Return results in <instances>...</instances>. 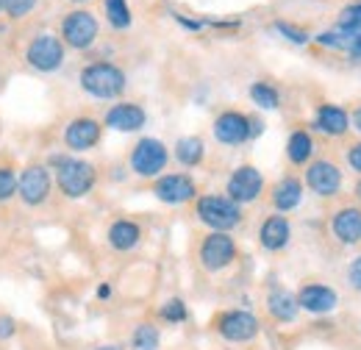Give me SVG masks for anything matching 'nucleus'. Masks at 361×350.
I'll use <instances>...</instances> for the list:
<instances>
[{"label":"nucleus","instance_id":"obj_1","mask_svg":"<svg viewBox=\"0 0 361 350\" xmlns=\"http://www.w3.org/2000/svg\"><path fill=\"white\" fill-rule=\"evenodd\" d=\"M50 167H53V175H56L59 192L64 198H70V200L87 198L97 186V167L87 159L61 153V156H50Z\"/></svg>","mask_w":361,"mask_h":350},{"label":"nucleus","instance_id":"obj_2","mask_svg":"<svg viewBox=\"0 0 361 350\" xmlns=\"http://www.w3.org/2000/svg\"><path fill=\"white\" fill-rule=\"evenodd\" d=\"M78 84L94 100H120L128 89V76L114 61H90L78 73Z\"/></svg>","mask_w":361,"mask_h":350},{"label":"nucleus","instance_id":"obj_3","mask_svg":"<svg viewBox=\"0 0 361 350\" xmlns=\"http://www.w3.org/2000/svg\"><path fill=\"white\" fill-rule=\"evenodd\" d=\"M195 217L200 219L209 231H223L231 234L242 225V206L233 203L228 195H217V192H209V195H197L195 200Z\"/></svg>","mask_w":361,"mask_h":350},{"label":"nucleus","instance_id":"obj_4","mask_svg":"<svg viewBox=\"0 0 361 350\" xmlns=\"http://www.w3.org/2000/svg\"><path fill=\"white\" fill-rule=\"evenodd\" d=\"M167 164H170V147L156 136H142L128 153V167L136 178L156 181L159 175H164Z\"/></svg>","mask_w":361,"mask_h":350},{"label":"nucleus","instance_id":"obj_5","mask_svg":"<svg viewBox=\"0 0 361 350\" xmlns=\"http://www.w3.org/2000/svg\"><path fill=\"white\" fill-rule=\"evenodd\" d=\"M214 334L228 345H247L262 334V320L247 308H228L214 317Z\"/></svg>","mask_w":361,"mask_h":350},{"label":"nucleus","instance_id":"obj_6","mask_svg":"<svg viewBox=\"0 0 361 350\" xmlns=\"http://www.w3.org/2000/svg\"><path fill=\"white\" fill-rule=\"evenodd\" d=\"M236 256H239L236 239L231 234H223V231H209L197 245V262L212 275L228 270L231 264L236 262Z\"/></svg>","mask_w":361,"mask_h":350},{"label":"nucleus","instance_id":"obj_7","mask_svg":"<svg viewBox=\"0 0 361 350\" xmlns=\"http://www.w3.org/2000/svg\"><path fill=\"white\" fill-rule=\"evenodd\" d=\"M303 183H306V189H309L312 195H317V198L334 200V198H339L342 189H345V170H342L334 159L319 156V159H314V162L306 167Z\"/></svg>","mask_w":361,"mask_h":350},{"label":"nucleus","instance_id":"obj_8","mask_svg":"<svg viewBox=\"0 0 361 350\" xmlns=\"http://www.w3.org/2000/svg\"><path fill=\"white\" fill-rule=\"evenodd\" d=\"M264 189H267V181L256 164H239L226 181V195L239 206L256 203L264 195Z\"/></svg>","mask_w":361,"mask_h":350},{"label":"nucleus","instance_id":"obj_9","mask_svg":"<svg viewBox=\"0 0 361 350\" xmlns=\"http://www.w3.org/2000/svg\"><path fill=\"white\" fill-rule=\"evenodd\" d=\"M97 34H100V23L87 8H75L61 20V42L73 50H90L97 42Z\"/></svg>","mask_w":361,"mask_h":350},{"label":"nucleus","instance_id":"obj_10","mask_svg":"<svg viewBox=\"0 0 361 350\" xmlns=\"http://www.w3.org/2000/svg\"><path fill=\"white\" fill-rule=\"evenodd\" d=\"M64 59H67V44L61 42V37H56V34H39L25 47V61L37 73H56V70H61Z\"/></svg>","mask_w":361,"mask_h":350},{"label":"nucleus","instance_id":"obj_11","mask_svg":"<svg viewBox=\"0 0 361 350\" xmlns=\"http://www.w3.org/2000/svg\"><path fill=\"white\" fill-rule=\"evenodd\" d=\"M153 195L164 206H183L197 200V181L189 173H164L153 181Z\"/></svg>","mask_w":361,"mask_h":350},{"label":"nucleus","instance_id":"obj_12","mask_svg":"<svg viewBox=\"0 0 361 350\" xmlns=\"http://www.w3.org/2000/svg\"><path fill=\"white\" fill-rule=\"evenodd\" d=\"M295 295H298L300 311H306L312 317H328L339 308V292L322 281H306Z\"/></svg>","mask_w":361,"mask_h":350},{"label":"nucleus","instance_id":"obj_13","mask_svg":"<svg viewBox=\"0 0 361 350\" xmlns=\"http://www.w3.org/2000/svg\"><path fill=\"white\" fill-rule=\"evenodd\" d=\"M53 189V175L45 164H28L17 175V195L25 206H42L50 198Z\"/></svg>","mask_w":361,"mask_h":350},{"label":"nucleus","instance_id":"obj_14","mask_svg":"<svg viewBox=\"0 0 361 350\" xmlns=\"http://www.w3.org/2000/svg\"><path fill=\"white\" fill-rule=\"evenodd\" d=\"M212 133L220 145L226 147H239L245 142H250V114L236 111V109H226L214 117L212 123Z\"/></svg>","mask_w":361,"mask_h":350},{"label":"nucleus","instance_id":"obj_15","mask_svg":"<svg viewBox=\"0 0 361 350\" xmlns=\"http://www.w3.org/2000/svg\"><path fill=\"white\" fill-rule=\"evenodd\" d=\"M312 128L325 139H345L350 133V109L342 103H319L312 117Z\"/></svg>","mask_w":361,"mask_h":350},{"label":"nucleus","instance_id":"obj_16","mask_svg":"<svg viewBox=\"0 0 361 350\" xmlns=\"http://www.w3.org/2000/svg\"><path fill=\"white\" fill-rule=\"evenodd\" d=\"M103 139V120H94L90 114H81L64 126V145L73 153H87L97 147Z\"/></svg>","mask_w":361,"mask_h":350},{"label":"nucleus","instance_id":"obj_17","mask_svg":"<svg viewBox=\"0 0 361 350\" xmlns=\"http://www.w3.org/2000/svg\"><path fill=\"white\" fill-rule=\"evenodd\" d=\"M147 126V111L134 100H117L103 114V128H111L117 133H136Z\"/></svg>","mask_w":361,"mask_h":350},{"label":"nucleus","instance_id":"obj_18","mask_svg":"<svg viewBox=\"0 0 361 350\" xmlns=\"http://www.w3.org/2000/svg\"><path fill=\"white\" fill-rule=\"evenodd\" d=\"M328 228H331V236L345 245V248H353L361 242V206L359 203H345L339 206L331 219H328Z\"/></svg>","mask_w":361,"mask_h":350},{"label":"nucleus","instance_id":"obj_19","mask_svg":"<svg viewBox=\"0 0 361 350\" xmlns=\"http://www.w3.org/2000/svg\"><path fill=\"white\" fill-rule=\"evenodd\" d=\"M292 242V222L286 215H278L272 212L267 217L262 219L259 225V248L267 251V253H281L286 251Z\"/></svg>","mask_w":361,"mask_h":350},{"label":"nucleus","instance_id":"obj_20","mask_svg":"<svg viewBox=\"0 0 361 350\" xmlns=\"http://www.w3.org/2000/svg\"><path fill=\"white\" fill-rule=\"evenodd\" d=\"M303 195H306V183L298 175H283L272 183L270 206L278 215H289L303 203Z\"/></svg>","mask_w":361,"mask_h":350},{"label":"nucleus","instance_id":"obj_21","mask_svg":"<svg viewBox=\"0 0 361 350\" xmlns=\"http://www.w3.org/2000/svg\"><path fill=\"white\" fill-rule=\"evenodd\" d=\"M286 162L292 167H309L317 159V139L309 128H292L286 136Z\"/></svg>","mask_w":361,"mask_h":350},{"label":"nucleus","instance_id":"obj_22","mask_svg":"<svg viewBox=\"0 0 361 350\" xmlns=\"http://www.w3.org/2000/svg\"><path fill=\"white\" fill-rule=\"evenodd\" d=\"M264 308L270 314L272 322L278 325H292L298 317H300V306H298V295L283 289V286H275L267 292V301H264Z\"/></svg>","mask_w":361,"mask_h":350},{"label":"nucleus","instance_id":"obj_23","mask_svg":"<svg viewBox=\"0 0 361 350\" xmlns=\"http://www.w3.org/2000/svg\"><path fill=\"white\" fill-rule=\"evenodd\" d=\"M106 242H109L111 251L128 253V251H134L136 245L142 242V225L128 217L114 219V222L109 225V231H106Z\"/></svg>","mask_w":361,"mask_h":350},{"label":"nucleus","instance_id":"obj_24","mask_svg":"<svg viewBox=\"0 0 361 350\" xmlns=\"http://www.w3.org/2000/svg\"><path fill=\"white\" fill-rule=\"evenodd\" d=\"M173 159L178 162L180 167H186V170L200 167L203 159H206V142H203V136H197V133L180 136L178 142L173 145Z\"/></svg>","mask_w":361,"mask_h":350},{"label":"nucleus","instance_id":"obj_25","mask_svg":"<svg viewBox=\"0 0 361 350\" xmlns=\"http://www.w3.org/2000/svg\"><path fill=\"white\" fill-rule=\"evenodd\" d=\"M247 95H250L253 106H259L262 111H278L281 109V92L270 81H253Z\"/></svg>","mask_w":361,"mask_h":350},{"label":"nucleus","instance_id":"obj_26","mask_svg":"<svg viewBox=\"0 0 361 350\" xmlns=\"http://www.w3.org/2000/svg\"><path fill=\"white\" fill-rule=\"evenodd\" d=\"M128 348L131 350H161V328L153 325V322H139L134 331H131Z\"/></svg>","mask_w":361,"mask_h":350},{"label":"nucleus","instance_id":"obj_27","mask_svg":"<svg viewBox=\"0 0 361 350\" xmlns=\"http://www.w3.org/2000/svg\"><path fill=\"white\" fill-rule=\"evenodd\" d=\"M103 11H106V23L114 31H128L131 23H134V14H131L128 0H103Z\"/></svg>","mask_w":361,"mask_h":350},{"label":"nucleus","instance_id":"obj_28","mask_svg":"<svg viewBox=\"0 0 361 350\" xmlns=\"http://www.w3.org/2000/svg\"><path fill=\"white\" fill-rule=\"evenodd\" d=\"M334 28H336V31H342V34H345V40H348V37H353V34H359L361 31V0L348 3V6L339 11V17H336Z\"/></svg>","mask_w":361,"mask_h":350},{"label":"nucleus","instance_id":"obj_29","mask_svg":"<svg viewBox=\"0 0 361 350\" xmlns=\"http://www.w3.org/2000/svg\"><path fill=\"white\" fill-rule=\"evenodd\" d=\"M272 31H275L281 40H286L289 44H298V47H306V44L314 42V37H312L306 28H300V25H295V23H289V20H275V23H272Z\"/></svg>","mask_w":361,"mask_h":350},{"label":"nucleus","instance_id":"obj_30","mask_svg":"<svg viewBox=\"0 0 361 350\" xmlns=\"http://www.w3.org/2000/svg\"><path fill=\"white\" fill-rule=\"evenodd\" d=\"M159 317L170 325H180L189 320V306L180 301V298H167L161 306H159Z\"/></svg>","mask_w":361,"mask_h":350},{"label":"nucleus","instance_id":"obj_31","mask_svg":"<svg viewBox=\"0 0 361 350\" xmlns=\"http://www.w3.org/2000/svg\"><path fill=\"white\" fill-rule=\"evenodd\" d=\"M314 44H319L322 50H342V53H345V47H348V40H345V34H342V31H336V28H328V31H319V34H317Z\"/></svg>","mask_w":361,"mask_h":350},{"label":"nucleus","instance_id":"obj_32","mask_svg":"<svg viewBox=\"0 0 361 350\" xmlns=\"http://www.w3.org/2000/svg\"><path fill=\"white\" fill-rule=\"evenodd\" d=\"M39 0H3V11L11 17V20H23L25 14H31L37 8Z\"/></svg>","mask_w":361,"mask_h":350},{"label":"nucleus","instance_id":"obj_33","mask_svg":"<svg viewBox=\"0 0 361 350\" xmlns=\"http://www.w3.org/2000/svg\"><path fill=\"white\" fill-rule=\"evenodd\" d=\"M345 284H348L350 292L361 295V253L353 256V259L348 262V267H345Z\"/></svg>","mask_w":361,"mask_h":350},{"label":"nucleus","instance_id":"obj_34","mask_svg":"<svg viewBox=\"0 0 361 350\" xmlns=\"http://www.w3.org/2000/svg\"><path fill=\"white\" fill-rule=\"evenodd\" d=\"M17 195V173L11 167H0V203Z\"/></svg>","mask_w":361,"mask_h":350},{"label":"nucleus","instance_id":"obj_35","mask_svg":"<svg viewBox=\"0 0 361 350\" xmlns=\"http://www.w3.org/2000/svg\"><path fill=\"white\" fill-rule=\"evenodd\" d=\"M342 159H345V164L350 167V173L361 175V136L356 139V142L345 145V153H342Z\"/></svg>","mask_w":361,"mask_h":350},{"label":"nucleus","instance_id":"obj_36","mask_svg":"<svg viewBox=\"0 0 361 350\" xmlns=\"http://www.w3.org/2000/svg\"><path fill=\"white\" fill-rule=\"evenodd\" d=\"M17 334V322L8 314H0V339H11Z\"/></svg>","mask_w":361,"mask_h":350},{"label":"nucleus","instance_id":"obj_37","mask_svg":"<svg viewBox=\"0 0 361 350\" xmlns=\"http://www.w3.org/2000/svg\"><path fill=\"white\" fill-rule=\"evenodd\" d=\"M345 53H348L350 59L361 61V31L359 34H353V37H348V47H345Z\"/></svg>","mask_w":361,"mask_h":350},{"label":"nucleus","instance_id":"obj_38","mask_svg":"<svg viewBox=\"0 0 361 350\" xmlns=\"http://www.w3.org/2000/svg\"><path fill=\"white\" fill-rule=\"evenodd\" d=\"M173 17H176V23H178V25H183L186 31H200V28L206 25L203 20H189V17H183V14H173Z\"/></svg>","mask_w":361,"mask_h":350},{"label":"nucleus","instance_id":"obj_39","mask_svg":"<svg viewBox=\"0 0 361 350\" xmlns=\"http://www.w3.org/2000/svg\"><path fill=\"white\" fill-rule=\"evenodd\" d=\"M350 131H356L361 136V103L350 109Z\"/></svg>","mask_w":361,"mask_h":350},{"label":"nucleus","instance_id":"obj_40","mask_svg":"<svg viewBox=\"0 0 361 350\" xmlns=\"http://www.w3.org/2000/svg\"><path fill=\"white\" fill-rule=\"evenodd\" d=\"M111 298V284H100L97 286V301H109Z\"/></svg>","mask_w":361,"mask_h":350},{"label":"nucleus","instance_id":"obj_41","mask_svg":"<svg viewBox=\"0 0 361 350\" xmlns=\"http://www.w3.org/2000/svg\"><path fill=\"white\" fill-rule=\"evenodd\" d=\"M353 195H356V200L361 203V175H359V181L353 183Z\"/></svg>","mask_w":361,"mask_h":350},{"label":"nucleus","instance_id":"obj_42","mask_svg":"<svg viewBox=\"0 0 361 350\" xmlns=\"http://www.w3.org/2000/svg\"><path fill=\"white\" fill-rule=\"evenodd\" d=\"M94 350H123V345H111V342H109V345H97Z\"/></svg>","mask_w":361,"mask_h":350},{"label":"nucleus","instance_id":"obj_43","mask_svg":"<svg viewBox=\"0 0 361 350\" xmlns=\"http://www.w3.org/2000/svg\"><path fill=\"white\" fill-rule=\"evenodd\" d=\"M70 3H87V0H70Z\"/></svg>","mask_w":361,"mask_h":350},{"label":"nucleus","instance_id":"obj_44","mask_svg":"<svg viewBox=\"0 0 361 350\" xmlns=\"http://www.w3.org/2000/svg\"><path fill=\"white\" fill-rule=\"evenodd\" d=\"M0 11H3V0H0Z\"/></svg>","mask_w":361,"mask_h":350}]
</instances>
